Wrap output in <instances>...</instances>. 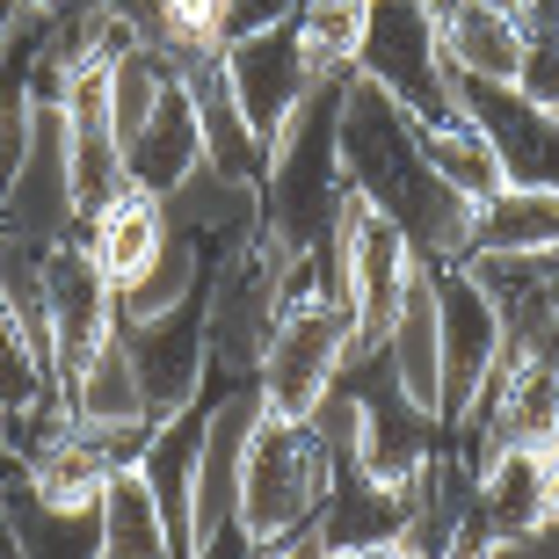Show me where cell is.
Instances as JSON below:
<instances>
[{
    "label": "cell",
    "mask_w": 559,
    "mask_h": 559,
    "mask_svg": "<svg viewBox=\"0 0 559 559\" xmlns=\"http://www.w3.org/2000/svg\"><path fill=\"white\" fill-rule=\"evenodd\" d=\"M429 284H436V342H443V421H465V407L495 378L509 342H501V320L465 262H429Z\"/></svg>",
    "instance_id": "cell-7"
},
{
    "label": "cell",
    "mask_w": 559,
    "mask_h": 559,
    "mask_svg": "<svg viewBox=\"0 0 559 559\" xmlns=\"http://www.w3.org/2000/svg\"><path fill=\"white\" fill-rule=\"evenodd\" d=\"M415 270H421V254L407 248V233L393 218H378L364 197H349L342 204V226H334V284H342V306H349L356 349H378L385 342Z\"/></svg>",
    "instance_id": "cell-5"
},
{
    "label": "cell",
    "mask_w": 559,
    "mask_h": 559,
    "mask_svg": "<svg viewBox=\"0 0 559 559\" xmlns=\"http://www.w3.org/2000/svg\"><path fill=\"white\" fill-rule=\"evenodd\" d=\"M306 0H226V44L254 37V29H276V22H298Z\"/></svg>",
    "instance_id": "cell-24"
},
{
    "label": "cell",
    "mask_w": 559,
    "mask_h": 559,
    "mask_svg": "<svg viewBox=\"0 0 559 559\" xmlns=\"http://www.w3.org/2000/svg\"><path fill=\"white\" fill-rule=\"evenodd\" d=\"M0 226L29 240V248H59L81 233V204H73V182H66V117L59 103L29 109V131H22V153L0 182Z\"/></svg>",
    "instance_id": "cell-6"
},
{
    "label": "cell",
    "mask_w": 559,
    "mask_h": 559,
    "mask_svg": "<svg viewBox=\"0 0 559 559\" xmlns=\"http://www.w3.org/2000/svg\"><path fill=\"white\" fill-rule=\"evenodd\" d=\"M552 364H559V356H552Z\"/></svg>",
    "instance_id": "cell-31"
},
{
    "label": "cell",
    "mask_w": 559,
    "mask_h": 559,
    "mask_svg": "<svg viewBox=\"0 0 559 559\" xmlns=\"http://www.w3.org/2000/svg\"><path fill=\"white\" fill-rule=\"evenodd\" d=\"M451 95L457 117L479 124V139L495 145L501 182L559 189V109L531 103L516 81H465V73H451Z\"/></svg>",
    "instance_id": "cell-8"
},
{
    "label": "cell",
    "mask_w": 559,
    "mask_h": 559,
    "mask_svg": "<svg viewBox=\"0 0 559 559\" xmlns=\"http://www.w3.org/2000/svg\"><path fill=\"white\" fill-rule=\"evenodd\" d=\"M95 531H103V559H182L139 465H117L109 473L103 501H95Z\"/></svg>",
    "instance_id": "cell-19"
},
{
    "label": "cell",
    "mask_w": 559,
    "mask_h": 559,
    "mask_svg": "<svg viewBox=\"0 0 559 559\" xmlns=\"http://www.w3.org/2000/svg\"><path fill=\"white\" fill-rule=\"evenodd\" d=\"M320 495H328V451H320L312 421L262 415L248 436V465H240V523L262 545H284L312 531Z\"/></svg>",
    "instance_id": "cell-3"
},
{
    "label": "cell",
    "mask_w": 559,
    "mask_h": 559,
    "mask_svg": "<svg viewBox=\"0 0 559 559\" xmlns=\"http://www.w3.org/2000/svg\"><path fill=\"white\" fill-rule=\"evenodd\" d=\"M189 559H262V538L233 516V523H218V531H204V538L189 545Z\"/></svg>",
    "instance_id": "cell-25"
},
{
    "label": "cell",
    "mask_w": 559,
    "mask_h": 559,
    "mask_svg": "<svg viewBox=\"0 0 559 559\" xmlns=\"http://www.w3.org/2000/svg\"><path fill=\"white\" fill-rule=\"evenodd\" d=\"M44 328H51V364L59 378L81 364L87 349H103L117 334V284L95 270V254L81 240H59L44 254Z\"/></svg>",
    "instance_id": "cell-11"
},
{
    "label": "cell",
    "mask_w": 559,
    "mask_h": 559,
    "mask_svg": "<svg viewBox=\"0 0 559 559\" xmlns=\"http://www.w3.org/2000/svg\"><path fill=\"white\" fill-rule=\"evenodd\" d=\"M218 66L233 81V103L240 117L254 124V139L276 145V131L290 124V109L312 95V73L306 66V44H298V22H276V29H254V37H233L218 44Z\"/></svg>",
    "instance_id": "cell-10"
},
{
    "label": "cell",
    "mask_w": 559,
    "mask_h": 559,
    "mask_svg": "<svg viewBox=\"0 0 559 559\" xmlns=\"http://www.w3.org/2000/svg\"><path fill=\"white\" fill-rule=\"evenodd\" d=\"M342 87L349 81H312V95L290 109L276 131L270 167H262V240L276 254H306L342 226V204L356 189L342 175Z\"/></svg>",
    "instance_id": "cell-2"
},
{
    "label": "cell",
    "mask_w": 559,
    "mask_h": 559,
    "mask_svg": "<svg viewBox=\"0 0 559 559\" xmlns=\"http://www.w3.org/2000/svg\"><path fill=\"white\" fill-rule=\"evenodd\" d=\"M415 139H421L429 175L443 189H457L465 204H479V197L501 189V160H495V145L479 139V124H465V117H451V124H415Z\"/></svg>",
    "instance_id": "cell-21"
},
{
    "label": "cell",
    "mask_w": 559,
    "mask_h": 559,
    "mask_svg": "<svg viewBox=\"0 0 559 559\" xmlns=\"http://www.w3.org/2000/svg\"><path fill=\"white\" fill-rule=\"evenodd\" d=\"M109 473H117V465H109V457L95 451V436H81V429L51 436V443L22 465V479H29L44 501H59V509H95L103 487H109Z\"/></svg>",
    "instance_id": "cell-20"
},
{
    "label": "cell",
    "mask_w": 559,
    "mask_h": 559,
    "mask_svg": "<svg viewBox=\"0 0 559 559\" xmlns=\"http://www.w3.org/2000/svg\"><path fill=\"white\" fill-rule=\"evenodd\" d=\"M356 559H415V552H407V545L393 538V545H371V552H356Z\"/></svg>",
    "instance_id": "cell-28"
},
{
    "label": "cell",
    "mask_w": 559,
    "mask_h": 559,
    "mask_svg": "<svg viewBox=\"0 0 559 559\" xmlns=\"http://www.w3.org/2000/svg\"><path fill=\"white\" fill-rule=\"evenodd\" d=\"M552 248H559V189L501 182L495 197L473 204L465 262H473V254H552Z\"/></svg>",
    "instance_id": "cell-15"
},
{
    "label": "cell",
    "mask_w": 559,
    "mask_h": 559,
    "mask_svg": "<svg viewBox=\"0 0 559 559\" xmlns=\"http://www.w3.org/2000/svg\"><path fill=\"white\" fill-rule=\"evenodd\" d=\"M197 167H204V131H197L189 87H182V73H175V87L153 103V117L124 139V175H131V189H145V197L167 204Z\"/></svg>",
    "instance_id": "cell-12"
},
{
    "label": "cell",
    "mask_w": 559,
    "mask_h": 559,
    "mask_svg": "<svg viewBox=\"0 0 559 559\" xmlns=\"http://www.w3.org/2000/svg\"><path fill=\"white\" fill-rule=\"evenodd\" d=\"M378 349H385V364H393L400 393L443 421V342H436V284H429V262L407 276L400 320L385 328V342H378Z\"/></svg>",
    "instance_id": "cell-17"
},
{
    "label": "cell",
    "mask_w": 559,
    "mask_h": 559,
    "mask_svg": "<svg viewBox=\"0 0 559 559\" xmlns=\"http://www.w3.org/2000/svg\"><path fill=\"white\" fill-rule=\"evenodd\" d=\"M436 51L465 81H516L523 73V22L495 0H457L451 15H436Z\"/></svg>",
    "instance_id": "cell-16"
},
{
    "label": "cell",
    "mask_w": 559,
    "mask_h": 559,
    "mask_svg": "<svg viewBox=\"0 0 559 559\" xmlns=\"http://www.w3.org/2000/svg\"><path fill=\"white\" fill-rule=\"evenodd\" d=\"M479 559H559V516H545L538 531H523V538H501V545H487Z\"/></svg>",
    "instance_id": "cell-26"
},
{
    "label": "cell",
    "mask_w": 559,
    "mask_h": 559,
    "mask_svg": "<svg viewBox=\"0 0 559 559\" xmlns=\"http://www.w3.org/2000/svg\"><path fill=\"white\" fill-rule=\"evenodd\" d=\"M37 8H95V0H37Z\"/></svg>",
    "instance_id": "cell-30"
},
{
    "label": "cell",
    "mask_w": 559,
    "mask_h": 559,
    "mask_svg": "<svg viewBox=\"0 0 559 559\" xmlns=\"http://www.w3.org/2000/svg\"><path fill=\"white\" fill-rule=\"evenodd\" d=\"M204 421H211V385L189 400V407H175V415L153 421V436H145V451H139V473H145V487H153V501H160L167 538H175L182 559H189V487H197Z\"/></svg>",
    "instance_id": "cell-13"
},
{
    "label": "cell",
    "mask_w": 559,
    "mask_h": 559,
    "mask_svg": "<svg viewBox=\"0 0 559 559\" xmlns=\"http://www.w3.org/2000/svg\"><path fill=\"white\" fill-rule=\"evenodd\" d=\"M160 37H167V59L218 51L226 44V0H160Z\"/></svg>",
    "instance_id": "cell-23"
},
{
    "label": "cell",
    "mask_w": 559,
    "mask_h": 559,
    "mask_svg": "<svg viewBox=\"0 0 559 559\" xmlns=\"http://www.w3.org/2000/svg\"><path fill=\"white\" fill-rule=\"evenodd\" d=\"M0 501H8V523H15V552L22 559H103V531H95V509H59L44 501L22 465L0 473Z\"/></svg>",
    "instance_id": "cell-18"
},
{
    "label": "cell",
    "mask_w": 559,
    "mask_h": 559,
    "mask_svg": "<svg viewBox=\"0 0 559 559\" xmlns=\"http://www.w3.org/2000/svg\"><path fill=\"white\" fill-rule=\"evenodd\" d=\"M204 298H211V284L189 290L182 306L153 312V320H117L124 356H131V371H139V393H145V415H153V421L175 415V407H189V400L204 393V378H211Z\"/></svg>",
    "instance_id": "cell-9"
},
{
    "label": "cell",
    "mask_w": 559,
    "mask_h": 559,
    "mask_svg": "<svg viewBox=\"0 0 559 559\" xmlns=\"http://www.w3.org/2000/svg\"><path fill=\"white\" fill-rule=\"evenodd\" d=\"M356 73L385 87L415 124H451V66L436 51V22L421 0H371L364 8V37H356Z\"/></svg>",
    "instance_id": "cell-4"
},
{
    "label": "cell",
    "mask_w": 559,
    "mask_h": 559,
    "mask_svg": "<svg viewBox=\"0 0 559 559\" xmlns=\"http://www.w3.org/2000/svg\"><path fill=\"white\" fill-rule=\"evenodd\" d=\"M356 37H364V0H306L298 8V44L320 81H349L356 73Z\"/></svg>",
    "instance_id": "cell-22"
},
{
    "label": "cell",
    "mask_w": 559,
    "mask_h": 559,
    "mask_svg": "<svg viewBox=\"0 0 559 559\" xmlns=\"http://www.w3.org/2000/svg\"><path fill=\"white\" fill-rule=\"evenodd\" d=\"M15 8H22V0H0V37H8V22H15Z\"/></svg>",
    "instance_id": "cell-29"
},
{
    "label": "cell",
    "mask_w": 559,
    "mask_h": 559,
    "mask_svg": "<svg viewBox=\"0 0 559 559\" xmlns=\"http://www.w3.org/2000/svg\"><path fill=\"white\" fill-rule=\"evenodd\" d=\"M545 284H552V356H559V248L545 254Z\"/></svg>",
    "instance_id": "cell-27"
},
{
    "label": "cell",
    "mask_w": 559,
    "mask_h": 559,
    "mask_svg": "<svg viewBox=\"0 0 559 559\" xmlns=\"http://www.w3.org/2000/svg\"><path fill=\"white\" fill-rule=\"evenodd\" d=\"M73 240L95 254V270H103L109 284L131 290V284L145 276V262L167 248V204H160V197H145V189H124L117 204L87 211Z\"/></svg>",
    "instance_id": "cell-14"
},
{
    "label": "cell",
    "mask_w": 559,
    "mask_h": 559,
    "mask_svg": "<svg viewBox=\"0 0 559 559\" xmlns=\"http://www.w3.org/2000/svg\"><path fill=\"white\" fill-rule=\"evenodd\" d=\"M342 175H349V189L378 218H393L407 233V248L421 262H465L473 204L429 175L415 117L385 87H371L364 73H349V87H342Z\"/></svg>",
    "instance_id": "cell-1"
}]
</instances>
